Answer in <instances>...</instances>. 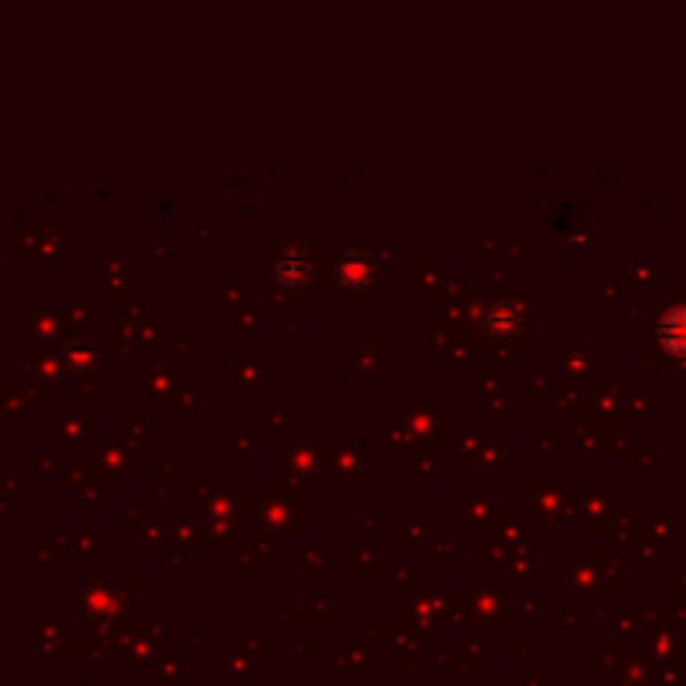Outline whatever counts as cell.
<instances>
[{"instance_id":"cell-1","label":"cell","mask_w":686,"mask_h":686,"mask_svg":"<svg viewBox=\"0 0 686 686\" xmlns=\"http://www.w3.org/2000/svg\"><path fill=\"white\" fill-rule=\"evenodd\" d=\"M372 275H376L372 261H368L365 255H358V251H348V255L339 261V279H342L345 285H352V288H358V285H365V282H372Z\"/></svg>"},{"instance_id":"cell-2","label":"cell","mask_w":686,"mask_h":686,"mask_svg":"<svg viewBox=\"0 0 686 686\" xmlns=\"http://www.w3.org/2000/svg\"><path fill=\"white\" fill-rule=\"evenodd\" d=\"M275 275H279V282H282V285H301V282H308L311 269H308V258H305V251H301V248L285 251V255H282V261H279V269H275Z\"/></svg>"},{"instance_id":"cell-3","label":"cell","mask_w":686,"mask_h":686,"mask_svg":"<svg viewBox=\"0 0 686 686\" xmlns=\"http://www.w3.org/2000/svg\"><path fill=\"white\" fill-rule=\"evenodd\" d=\"M660 335L673 352L686 355V308H676L666 315V322L660 326Z\"/></svg>"}]
</instances>
